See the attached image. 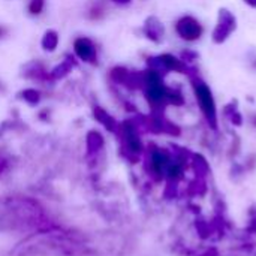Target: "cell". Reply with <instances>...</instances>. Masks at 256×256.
<instances>
[{
  "instance_id": "1",
  "label": "cell",
  "mask_w": 256,
  "mask_h": 256,
  "mask_svg": "<svg viewBox=\"0 0 256 256\" xmlns=\"http://www.w3.org/2000/svg\"><path fill=\"white\" fill-rule=\"evenodd\" d=\"M190 81H192V87H194L196 102L200 104V108H201L202 114L206 116L208 123L213 128H216L218 126V108H216V100L213 98L212 90L198 76H190Z\"/></svg>"
},
{
  "instance_id": "15",
  "label": "cell",
  "mask_w": 256,
  "mask_h": 256,
  "mask_svg": "<svg viewBox=\"0 0 256 256\" xmlns=\"http://www.w3.org/2000/svg\"><path fill=\"white\" fill-rule=\"evenodd\" d=\"M44 6H45V0H30L28 12L32 15H39L44 10Z\"/></svg>"
},
{
  "instance_id": "14",
  "label": "cell",
  "mask_w": 256,
  "mask_h": 256,
  "mask_svg": "<svg viewBox=\"0 0 256 256\" xmlns=\"http://www.w3.org/2000/svg\"><path fill=\"white\" fill-rule=\"evenodd\" d=\"M129 72L126 68L123 66H117V68H112L111 72H110V78L111 81H114L116 84H120V86H124L126 81H128V76H129Z\"/></svg>"
},
{
  "instance_id": "2",
  "label": "cell",
  "mask_w": 256,
  "mask_h": 256,
  "mask_svg": "<svg viewBox=\"0 0 256 256\" xmlns=\"http://www.w3.org/2000/svg\"><path fill=\"white\" fill-rule=\"evenodd\" d=\"M147 64H148V69H153L159 74H165V72L189 74L186 63L172 54H160L158 57H148Z\"/></svg>"
},
{
  "instance_id": "7",
  "label": "cell",
  "mask_w": 256,
  "mask_h": 256,
  "mask_svg": "<svg viewBox=\"0 0 256 256\" xmlns=\"http://www.w3.org/2000/svg\"><path fill=\"white\" fill-rule=\"evenodd\" d=\"M144 34L150 39V40H153V42H156V44H159V42H162V39H164V34H165V28H164V24L160 22V20L158 18V16H148L147 20H146V22H144Z\"/></svg>"
},
{
  "instance_id": "6",
  "label": "cell",
  "mask_w": 256,
  "mask_h": 256,
  "mask_svg": "<svg viewBox=\"0 0 256 256\" xmlns=\"http://www.w3.org/2000/svg\"><path fill=\"white\" fill-rule=\"evenodd\" d=\"M74 51L76 57L86 63H96L98 62V52L94 44L88 38H76L74 42Z\"/></svg>"
},
{
  "instance_id": "3",
  "label": "cell",
  "mask_w": 256,
  "mask_h": 256,
  "mask_svg": "<svg viewBox=\"0 0 256 256\" xmlns=\"http://www.w3.org/2000/svg\"><path fill=\"white\" fill-rule=\"evenodd\" d=\"M237 28V18L236 15L226 9V8H222L219 9V15H218V24L213 30V42L214 44H224L231 34L232 32H236Z\"/></svg>"
},
{
  "instance_id": "18",
  "label": "cell",
  "mask_w": 256,
  "mask_h": 256,
  "mask_svg": "<svg viewBox=\"0 0 256 256\" xmlns=\"http://www.w3.org/2000/svg\"><path fill=\"white\" fill-rule=\"evenodd\" d=\"M255 66H256V62H255Z\"/></svg>"
},
{
  "instance_id": "11",
  "label": "cell",
  "mask_w": 256,
  "mask_h": 256,
  "mask_svg": "<svg viewBox=\"0 0 256 256\" xmlns=\"http://www.w3.org/2000/svg\"><path fill=\"white\" fill-rule=\"evenodd\" d=\"M22 75L26 78H33V80H48V72L44 69V66L40 63H28L22 72Z\"/></svg>"
},
{
  "instance_id": "5",
  "label": "cell",
  "mask_w": 256,
  "mask_h": 256,
  "mask_svg": "<svg viewBox=\"0 0 256 256\" xmlns=\"http://www.w3.org/2000/svg\"><path fill=\"white\" fill-rule=\"evenodd\" d=\"M120 135L123 140V144L126 147V150L132 154H138L142 148L138 132H136V126L132 120H124L120 126Z\"/></svg>"
},
{
  "instance_id": "16",
  "label": "cell",
  "mask_w": 256,
  "mask_h": 256,
  "mask_svg": "<svg viewBox=\"0 0 256 256\" xmlns=\"http://www.w3.org/2000/svg\"><path fill=\"white\" fill-rule=\"evenodd\" d=\"M244 3H248L250 8H256V0H243Z\"/></svg>"
},
{
  "instance_id": "12",
  "label": "cell",
  "mask_w": 256,
  "mask_h": 256,
  "mask_svg": "<svg viewBox=\"0 0 256 256\" xmlns=\"http://www.w3.org/2000/svg\"><path fill=\"white\" fill-rule=\"evenodd\" d=\"M40 45H42V48H44L45 51L52 52V51L57 48V45H58V33H57L56 30H51V28L46 30V32L44 33V36H42Z\"/></svg>"
},
{
  "instance_id": "10",
  "label": "cell",
  "mask_w": 256,
  "mask_h": 256,
  "mask_svg": "<svg viewBox=\"0 0 256 256\" xmlns=\"http://www.w3.org/2000/svg\"><path fill=\"white\" fill-rule=\"evenodd\" d=\"M105 140L100 132L98 130H90L86 136V148H87V156L98 154L104 148Z\"/></svg>"
},
{
  "instance_id": "17",
  "label": "cell",
  "mask_w": 256,
  "mask_h": 256,
  "mask_svg": "<svg viewBox=\"0 0 256 256\" xmlns=\"http://www.w3.org/2000/svg\"><path fill=\"white\" fill-rule=\"evenodd\" d=\"M6 32H8V30H6V27L0 26V39H2V38H3V36L6 34Z\"/></svg>"
},
{
  "instance_id": "4",
  "label": "cell",
  "mask_w": 256,
  "mask_h": 256,
  "mask_svg": "<svg viewBox=\"0 0 256 256\" xmlns=\"http://www.w3.org/2000/svg\"><path fill=\"white\" fill-rule=\"evenodd\" d=\"M176 32L183 40L195 42L202 36L204 28L196 18H194L192 15H184L176 22Z\"/></svg>"
},
{
  "instance_id": "8",
  "label": "cell",
  "mask_w": 256,
  "mask_h": 256,
  "mask_svg": "<svg viewBox=\"0 0 256 256\" xmlns=\"http://www.w3.org/2000/svg\"><path fill=\"white\" fill-rule=\"evenodd\" d=\"M76 66V60L72 56H66L63 62H60L51 72H48V80L50 81H58L63 80L72 69Z\"/></svg>"
},
{
  "instance_id": "9",
  "label": "cell",
  "mask_w": 256,
  "mask_h": 256,
  "mask_svg": "<svg viewBox=\"0 0 256 256\" xmlns=\"http://www.w3.org/2000/svg\"><path fill=\"white\" fill-rule=\"evenodd\" d=\"M93 117H94L96 122H99L106 130H110V132H117L118 124H117L116 118H114L108 111H105L102 106H93Z\"/></svg>"
},
{
  "instance_id": "13",
  "label": "cell",
  "mask_w": 256,
  "mask_h": 256,
  "mask_svg": "<svg viewBox=\"0 0 256 256\" xmlns=\"http://www.w3.org/2000/svg\"><path fill=\"white\" fill-rule=\"evenodd\" d=\"M18 98L21 100H24L26 104L34 106L40 102V92L36 90V88H24L18 93Z\"/></svg>"
}]
</instances>
